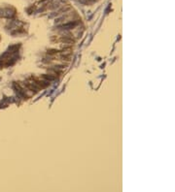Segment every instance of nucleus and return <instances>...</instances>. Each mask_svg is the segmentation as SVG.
I'll list each match as a JSON object with an SVG mask.
<instances>
[{"instance_id":"obj_1","label":"nucleus","mask_w":175,"mask_h":192,"mask_svg":"<svg viewBox=\"0 0 175 192\" xmlns=\"http://www.w3.org/2000/svg\"><path fill=\"white\" fill-rule=\"evenodd\" d=\"M40 77H41V78L47 80V81H49V82H53V81L57 80V76H55V75H53V74H50V73H48V74H43V75L40 76Z\"/></svg>"}]
</instances>
